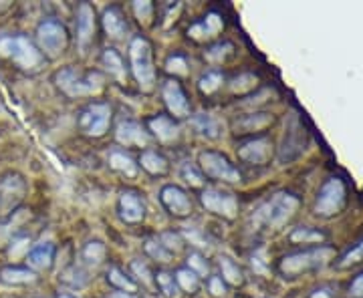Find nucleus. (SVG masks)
Wrapping results in <instances>:
<instances>
[{"label": "nucleus", "instance_id": "obj_1", "mask_svg": "<svg viewBox=\"0 0 363 298\" xmlns=\"http://www.w3.org/2000/svg\"><path fill=\"white\" fill-rule=\"evenodd\" d=\"M57 87L71 99L77 97H91L101 93L105 85V77L99 71H81L77 67H65L55 74Z\"/></svg>", "mask_w": 363, "mask_h": 298}, {"label": "nucleus", "instance_id": "obj_2", "mask_svg": "<svg viewBox=\"0 0 363 298\" xmlns=\"http://www.w3.org/2000/svg\"><path fill=\"white\" fill-rule=\"evenodd\" d=\"M129 63H131V73L136 77L140 89L149 93L156 87V67H153L151 45L145 37L131 39V43H129Z\"/></svg>", "mask_w": 363, "mask_h": 298}, {"label": "nucleus", "instance_id": "obj_3", "mask_svg": "<svg viewBox=\"0 0 363 298\" xmlns=\"http://www.w3.org/2000/svg\"><path fill=\"white\" fill-rule=\"evenodd\" d=\"M299 208V199L290 194H274L270 199H266L265 203L254 212L252 222L261 228H281L283 223H287L292 218V214Z\"/></svg>", "mask_w": 363, "mask_h": 298}, {"label": "nucleus", "instance_id": "obj_4", "mask_svg": "<svg viewBox=\"0 0 363 298\" xmlns=\"http://www.w3.org/2000/svg\"><path fill=\"white\" fill-rule=\"evenodd\" d=\"M333 258V250L329 246H319V248L303 250V252H295L285 256L279 262V270L283 276H299V274L309 272V270H317L321 266L327 264V260Z\"/></svg>", "mask_w": 363, "mask_h": 298}, {"label": "nucleus", "instance_id": "obj_5", "mask_svg": "<svg viewBox=\"0 0 363 298\" xmlns=\"http://www.w3.org/2000/svg\"><path fill=\"white\" fill-rule=\"evenodd\" d=\"M0 57L12 59L21 69L32 71L43 63V54L23 34L0 37Z\"/></svg>", "mask_w": 363, "mask_h": 298}, {"label": "nucleus", "instance_id": "obj_6", "mask_svg": "<svg viewBox=\"0 0 363 298\" xmlns=\"http://www.w3.org/2000/svg\"><path fill=\"white\" fill-rule=\"evenodd\" d=\"M37 43H39L41 54H45L48 59H59L69 47V32L63 23L47 19L37 26Z\"/></svg>", "mask_w": 363, "mask_h": 298}, {"label": "nucleus", "instance_id": "obj_7", "mask_svg": "<svg viewBox=\"0 0 363 298\" xmlns=\"http://www.w3.org/2000/svg\"><path fill=\"white\" fill-rule=\"evenodd\" d=\"M111 105L109 103H91L79 113V129L87 137H101L111 123Z\"/></svg>", "mask_w": 363, "mask_h": 298}, {"label": "nucleus", "instance_id": "obj_8", "mask_svg": "<svg viewBox=\"0 0 363 298\" xmlns=\"http://www.w3.org/2000/svg\"><path fill=\"white\" fill-rule=\"evenodd\" d=\"M198 163H200V172L212 179L228 181V183L241 181V172L230 163L226 155L218 151H202L198 155Z\"/></svg>", "mask_w": 363, "mask_h": 298}, {"label": "nucleus", "instance_id": "obj_9", "mask_svg": "<svg viewBox=\"0 0 363 298\" xmlns=\"http://www.w3.org/2000/svg\"><path fill=\"white\" fill-rule=\"evenodd\" d=\"M343 206H345V186L339 177H329L319 190V196L315 201V214L329 218L339 214Z\"/></svg>", "mask_w": 363, "mask_h": 298}, {"label": "nucleus", "instance_id": "obj_10", "mask_svg": "<svg viewBox=\"0 0 363 298\" xmlns=\"http://www.w3.org/2000/svg\"><path fill=\"white\" fill-rule=\"evenodd\" d=\"M202 206L216 214L222 216L226 220H234L236 214H239V199L232 192H226V190H220V188H206L200 196Z\"/></svg>", "mask_w": 363, "mask_h": 298}, {"label": "nucleus", "instance_id": "obj_11", "mask_svg": "<svg viewBox=\"0 0 363 298\" xmlns=\"http://www.w3.org/2000/svg\"><path fill=\"white\" fill-rule=\"evenodd\" d=\"M160 201L176 218H186L192 214V199L188 196V192L182 190L180 186H174V183L164 186L160 190Z\"/></svg>", "mask_w": 363, "mask_h": 298}, {"label": "nucleus", "instance_id": "obj_12", "mask_svg": "<svg viewBox=\"0 0 363 298\" xmlns=\"http://www.w3.org/2000/svg\"><path fill=\"white\" fill-rule=\"evenodd\" d=\"M162 97L168 107V111L176 119H186L190 117V101L186 97L182 85L176 79H168L162 85Z\"/></svg>", "mask_w": 363, "mask_h": 298}, {"label": "nucleus", "instance_id": "obj_13", "mask_svg": "<svg viewBox=\"0 0 363 298\" xmlns=\"http://www.w3.org/2000/svg\"><path fill=\"white\" fill-rule=\"evenodd\" d=\"M95 37V10L91 4L83 2L77 10V43L79 49L85 50L89 49V45L93 43Z\"/></svg>", "mask_w": 363, "mask_h": 298}, {"label": "nucleus", "instance_id": "obj_14", "mask_svg": "<svg viewBox=\"0 0 363 298\" xmlns=\"http://www.w3.org/2000/svg\"><path fill=\"white\" fill-rule=\"evenodd\" d=\"M272 155V143L266 137H254L248 139L239 148V157L250 166H265Z\"/></svg>", "mask_w": 363, "mask_h": 298}, {"label": "nucleus", "instance_id": "obj_15", "mask_svg": "<svg viewBox=\"0 0 363 298\" xmlns=\"http://www.w3.org/2000/svg\"><path fill=\"white\" fill-rule=\"evenodd\" d=\"M149 139V133L138 121H121L115 129V141L125 148H145Z\"/></svg>", "mask_w": 363, "mask_h": 298}, {"label": "nucleus", "instance_id": "obj_16", "mask_svg": "<svg viewBox=\"0 0 363 298\" xmlns=\"http://www.w3.org/2000/svg\"><path fill=\"white\" fill-rule=\"evenodd\" d=\"M26 192L23 177L19 175H8L0 179V210L2 212H10Z\"/></svg>", "mask_w": 363, "mask_h": 298}, {"label": "nucleus", "instance_id": "obj_17", "mask_svg": "<svg viewBox=\"0 0 363 298\" xmlns=\"http://www.w3.org/2000/svg\"><path fill=\"white\" fill-rule=\"evenodd\" d=\"M120 216L123 222L140 223L145 218V201L138 192H123L120 196Z\"/></svg>", "mask_w": 363, "mask_h": 298}, {"label": "nucleus", "instance_id": "obj_18", "mask_svg": "<svg viewBox=\"0 0 363 298\" xmlns=\"http://www.w3.org/2000/svg\"><path fill=\"white\" fill-rule=\"evenodd\" d=\"M303 131L305 129L301 127L299 119L292 115L289 127H287V133H285L283 149H281V161H290V159H295L303 151V148H305V141H303L305 133Z\"/></svg>", "mask_w": 363, "mask_h": 298}, {"label": "nucleus", "instance_id": "obj_19", "mask_svg": "<svg viewBox=\"0 0 363 298\" xmlns=\"http://www.w3.org/2000/svg\"><path fill=\"white\" fill-rule=\"evenodd\" d=\"M222 28H224L222 17L216 14V12H208L200 23H196V25L188 28V37L194 39V41H198V43H202V41H210V39L218 37V32Z\"/></svg>", "mask_w": 363, "mask_h": 298}, {"label": "nucleus", "instance_id": "obj_20", "mask_svg": "<svg viewBox=\"0 0 363 298\" xmlns=\"http://www.w3.org/2000/svg\"><path fill=\"white\" fill-rule=\"evenodd\" d=\"M55 260V244L39 242L26 252V268L35 270H48Z\"/></svg>", "mask_w": 363, "mask_h": 298}, {"label": "nucleus", "instance_id": "obj_21", "mask_svg": "<svg viewBox=\"0 0 363 298\" xmlns=\"http://www.w3.org/2000/svg\"><path fill=\"white\" fill-rule=\"evenodd\" d=\"M103 28H105L107 37L113 39V41H121L125 37L127 21H125V14L121 12L120 6L105 8V12H103Z\"/></svg>", "mask_w": 363, "mask_h": 298}, {"label": "nucleus", "instance_id": "obj_22", "mask_svg": "<svg viewBox=\"0 0 363 298\" xmlns=\"http://www.w3.org/2000/svg\"><path fill=\"white\" fill-rule=\"evenodd\" d=\"M147 125H149V131L162 143H169V141L178 139V135H180V127L168 115H156L147 121Z\"/></svg>", "mask_w": 363, "mask_h": 298}, {"label": "nucleus", "instance_id": "obj_23", "mask_svg": "<svg viewBox=\"0 0 363 298\" xmlns=\"http://www.w3.org/2000/svg\"><path fill=\"white\" fill-rule=\"evenodd\" d=\"M194 129L202 135V137H206V139H218V137H222V123L218 121L214 115H210V113H200V115H196L192 119Z\"/></svg>", "mask_w": 363, "mask_h": 298}, {"label": "nucleus", "instance_id": "obj_24", "mask_svg": "<svg viewBox=\"0 0 363 298\" xmlns=\"http://www.w3.org/2000/svg\"><path fill=\"white\" fill-rule=\"evenodd\" d=\"M140 163H142L145 172L151 175H164L168 174L169 170L168 159L156 149H145L142 157H140Z\"/></svg>", "mask_w": 363, "mask_h": 298}, {"label": "nucleus", "instance_id": "obj_25", "mask_svg": "<svg viewBox=\"0 0 363 298\" xmlns=\"http://www.w3.org/2000/svg\"><path fill=\"white\" fill-rule=\"evenodd\" d=\"M272 123V115L268 113H252V115H244L234 123L236 133H250V131H261L266 125Z\"/></svg>", "mask_w": 363, "mask_h": 298}, {"label": "nucleus", "instance_id": "obj_26", "mask_svg": "<svg viewBox=\"0 0 363 298\" xmlns=\"http://www.w3.org/2000/svg\"><path fill=\"white\" fill-rule=\"evenodd\" d=\"M109 166L120 172V174L127 175V177H136L138 175V163L131 159V155L123 153V151H111L109 153Z\"/></svg>", "mask_w": 363, "mask_h": 298}, {"label": "nucleus", "instance_id": "obj_27", "mask_svg": "<svg viewBox=\"0 0 363 298\" xmlns=\"http://www.w3.org/2000/svg\"><path fill=\"white\" fill-rule=\"evenodd\" d=\"M35 272L30 268H21V266H8L0 270V280L6 284H28L35 282Z\"/></svg>", "mask_w": 363, "mask_h": 298}, {"label": "nucleus", "instance_id": "obj_28", "mask_svg": "<svg viewBox=\"0 0 363 298\" xmlns=\"http://www.w3.org/2000/svg\"><path fill=\"white\" fill-rule=\"evenodd\" d=\"M220 270H222V280L226 284L239 286L244 282V274H242L241 266L236 262H232L230 258H226V256L220 258Z\"/></svg>", "mask_w": 363, "mask_h": 298}, {"label": "nucleus", "instance_id": "obj_29", "mask_svg": "<svg viewBox=\"0 0 363 298\" xmlns=\"http://www.w3.org/2000/svg\"><path fill=\"white\" fill-rule=\"evenodd\" d=\"M101 61H103V67L109 71V74H113V77L120 79V81L125 79V65H123V59H121L115 50L113 49L105 50L103 57H101Z\"/></svg>", "mask_w": 363, "mask_h": 298}, {"label": "nucleus", "instance_id": "obj_30", "mask_svg": "<svg viewBox=\"0 0 363 298\" xmlns=\"http://www.w3.org/2000/svg\"><path fill=\"white\" fill-rule=\"evenodd\" d=\"M107 280H109V284L113 286V288H118L120 292H129V295H133L136 292V282L129 278V276H125V274L121 272L120 268H109L107 270Z\"/></svg>", "mask_w": 363, "mask_h": 298}, {"label": "nucleus", "instance_id": "obj_31", "mask_svg": "<svg viewBox=\"0 0 363 298\" xmlns=\"http://www.w3.org/2000/svg\"><path fill=\"white\" fill-rule=\"evenodd\" d=\"M174 276H176L178 288L184 290V292H188V295H194V292L200 288V284H202V282H200V276H196L190 268H180Z\"/></svg>", "mask_w": 363, "mask_h": 298}, {"label": "nucleus", "instance_id": "obj_32", "mask_svg": "<svg viewBox=\"0 0 363 298\" xmlns=\"http://www.w3.org/2000/svg\"><path fill=\"white\" fill-rule=\"evenodd\" d=\"M153 278H156V284H158V288H160V292L164 295V297L168 298H176L178 297V284H176V276L168 270H158V274H153Z\"/></svg>", "mask_w": 363, "mask_h": 298}, {"label": "nucleus", "instance_id": "obj_33", "mask_svg": "<svg viewBox=\"0 0 363 298\" xmlns=\"http://www.w3.org/2000/svg\"><path fill=\"white\" fill-rule=\"evenodd\" d=\"M105 256H107V248H105V244L99 242V240L87 242L85 248H83V260H85L87 264H91V266L101 264V262L105 260Z\"/></svg>", "mask_w": 363, "mask_h": 298}, {"label": "nucleus", "instance_id": "obj_34", "mask_svg": "<svg viewBox=\"0 0 363 298\" xmlns=\"http://www.w3.org/2000/svg\"><path fill=\"white\" fill-rule=\"evenodd\" d=\"M222 81H224L222 73H218V71H206V73L200 77V81H198V89L204 95H212V93H216L218 89L222 87Z\"/></svg>", "mask_w": 363, "mask_h": 298}, {"label": "nucleus", "instance_id": "obj_35", "mask_svg": "<svg viewBox=\"0 0 363 298\" xmlns=\"http://www.w3.org/2000/svg\"><path fill=\"white\" fill-rule=\"evenodd\" d=\"M325 234L313 230V228H297L295 232H290V242H303V244H315V242H323Z\"/></svg>", "mask_w": 363, "mask_h": 298}, {"label": "nucleus", "instance_id": "obj_36", "mask_svg": "<svg viewBox=\"0 0 363 298\" xmlns=\"http://www.w3.org/2000/svg\"><path fill=\"white\" fill-rule=\"evenodd\" d=\"M257 81H259V77L252 73H242L239 77H234L232 81H230V91L232 93H248V91H252L254 87H257Z\"/></svg>", "mask_w": 363, "mask_h": 298}, {"label": "nucleus", "instance_id": "obj_37", "mask_svg": "<svg viewBox=\"0 0 363 298\" xmlns=\"http://www.w3.org/2000/svg\"><path fill=\"white\" fill-rule=\"evenodd\" d=\"M234 54V45L232 43H218L214 47L204 52V57L210 61V63H224L226 59H230Z\"/></svg>", "mask_w": 363, "mask_h": 298}, {"label": "nucleus", "instance_id": "obj_38", "mask_svg": "<svg viewBox=\"0 0 363 298\" xmlns=\"http://www.w3.org/2000/svg\"><path fill=\"white\" fill-rule=\"evenodd\" d=\"M133 14L140 21V25H151L153 19V4L149 0H136L133 2Z\"/></svg>", "mask_w": 363, "mask_h": 298}, {"label": "nucleus", "instance_id": "obj_39", "mask_svg": "<svg viewBox=\"0 0 363 298\" xmlns=\"http://www.w3.org/2000/svg\"><path fill=\"white\" fill-rule=\"evenodd\" d=\"M131 272H133V276L144 284V286H147V288H153V284H156V278H153V274H151V270H149V266L145 264V262H142V260H133L131 262Z\"/></svg>", "mask_w": 363, "mask_h": 298}, {"label": "nucleus", "instance_id": "obj_40", "mask_svg": "<svg viewBox=\"0 0 363 298\" xmlns=\"http://www.w3.org/2000/svg\"><path fill=\"white\" fill-rule=\"evenodd\" d=\"M145 254L149 256V258H153V260H158V262H169L171 260V252L164 248V244L160 242V240H147L145 242Z\"/></svg>", "mask_w": 363, "mask_h": 298}, {"label": "nucleus", "instance_id": "obj_41", "mask_svg": "<svg viewBox=\"0 0 363 298\" xmlns=\"http://www.w3.org/2000/svg\"><path fill=\"white\" fill-rule=\"evenodd\" d=\"M180 175H182L184 181H188L194 188H202V186H204V174L200 172V168H196L190 161H186V163L182 166Z\"/></svg>", "mask_w": 363, "mask_h": 298}, {"label": "nucleus", "instance_id": "obj_42", "mask_svg": "<svg viewBox=\"0 0 363 298\" xmlns=\"http://www.w3.org/2000/svg\"><path fill=\"white\" fill-rule=\"evenodd\" d=\"M186 268H190L196 276H208L210 272V264H208V260L200 254V252H190V256H188V266Z\"/></svg>", "mask_w": 363, "mask_h": 298}, {"label": "nucleus", "instance_id": "obj_43", "mask_svg": "<svg viewBox=\"0 0 363 298\" xmlns=\"http://www.w3.org/2000/svg\"><path fill=\"white\" fill-rule=\"evenodd\" d=\"M166 71L169 74H182V77H186L188 74V61H186V57H182V54H171V57H168Z\"/></svg>", "mask_w": 363, "mask_h": 298}, {"label": "nucleus", "instance_id": "obj_44", "mask_svg": "<svg viewBox=\"0 0 363 298\" xmlns=\"http://www.w3.org/2000/svg\"><path fill=\"white\" fill-rule=\"evenodd\" d=\"M363 262V240L360 244H355L353 248L349 250L343 258H341V262H339L337 266L339 268H349V266H353V264H360Z\"/></svg>", "mask_w": 363, "mask_h": 298}, {"label": "nucleus", "instance_id": "obj_45", "mask_svg": "<svg viewBox=\"0 0 363 298\" xmlns=\"http://www.w3.org/2000/svg\"><path fill=\"white\" fill-rule=\"evenodd\" d=\"M162 244H164V248L171 252V254H176V252H180L182 246H184V240L180 238V234H174V232H164L160 238H158Z\"/></svg>", "mask_w": 363, "mask_h": 298}, {"label": "nucleus", "instance_id": "obj_46", "mask_svg": "<svg viewBox=\"0 0 363 298\" xmlns=\"http://www.w3.org/2000/svg\"><path fill=\"white\" fill-rule=\"evenodd\" d=\"M208 290L212 292V297H226V282L222 280V276H210L208 278Z\"/></svg>", "mask_w": 363, "mask_h": 298}, {"label": "nucleus", "instance_id": "obj_47", "mask_svg": "<svg viewBox=\"0 0 363 298\" xmlns=\"http://www.w3.org/2000/svg\"><path fill=\"white\" fill-rule=\"evenodd\" d=\"M349 297L363 298V272L357 274V276L353 278V282L349 284Z\"/></svg>", "mask_w": 363, "mask_h": 298}, {"label": "nucleus", "instance_id": "obj_48", "mask_svg": "<svg viewBox=\"0 0 363 298\" xmlns=\"http://www.w3.org/2000/svg\"><path fill=\"white\" fill-rule=\"evenodd\" d=\"M309 298H333V292L329 288H317Z\"/></svg>", "mask_w": 363, "mask_h": 298}, {"label": "nucleus", "instance_id": "obj_49", "mask_svg": "<svg viewBox=\"0 0 363 298\" xmlns=\"http://www.w3.org/2000/svg\"><path fill=\"white\" fill-rule=\"evenodd\" d=\"M107 298H138L136 295H129V292H120V290H115V292H111Z\"/></svg>", "mask_w": 363, "mask_h": 298}, {"label": "nucleus", "instance_id": "obj_50", "mask_svg": "<svg viewBox=\"0 0 363 298\" xmlns=\"http://www.w3.org/2000/svg\"><path fill=\"white\" fill-rule=\"evenodd\" d=\"M57 298H75V297H71V295H61V297H57Z\"/></svg>", "mask_w": 363, "mask_h": 298}]
</instances>
